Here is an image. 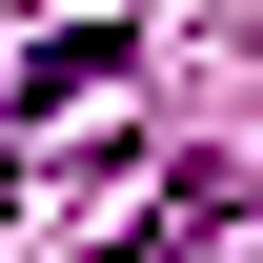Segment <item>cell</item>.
<instances>
[{
  "label": "cell",
  "mask_w": 263,
  "mask_h": 263,
  "mask_svg": "<svg viewBox=\"0 0 263 263\" xmlns=\"http://www.w3.org/2000/svg\"><path fill=\"white\" fill-rule=\"evenodd\" d=\"M122 81H142V41H122V21H81V41H41V61H21V142H61V162H81Z\"/></svg>",
  "instance_id": "1"
}]
</instances>
